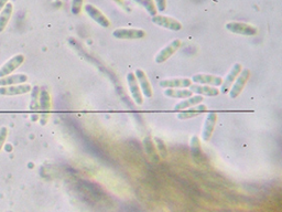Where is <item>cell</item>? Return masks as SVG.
I'll use <instances>...</instances> for the list:
<instances>
[{
  "label": "cell",
  "mask_w": 282,
  "mask_h": 212,
  "mask_svg": "<svg viewBox=\"0 0 282 212\" xmlns=\"http://www.w3.org/2000/svg\"><path fill=\"white\" fill-rule=\"evenodd\" d=\"M249 77H251V70L245 69V70L240 71V73L238 74V77H237V79L235 80V82L233 83L231 90L228 91L229 98H236L239 97L241 92H243V90L245 89L246 84H247Z\"/></svg>",
  "instance_id": "obj_1"
},
{
  "label": "cell",
  "mask_w": 282,
  "mask_h": 212,
  "mask_svg": "<svg viewBox=\"0 0 282 212\" xmlns=\"http://www.w3.org/2000/svg\"><path fill=\"white\" fill-rule=\"evenodd\" d=\"M226 29L233 33L241 34V35H255L257 33L256 27L249 25V23H245V22H236V21L227 22Z\"/></svg>",
  "instance_id": "obj_2"
},
{
  "label": "cell",
  "mask_w": 282,
  "mask_h": 212,
  "mask_svg": "<svg viewBox=\"0 0 282 212\" xmlns=\"http://www.w3.org/2000/svg\"><path fill=\"white\" fill-rule=\"evenodd\" d=\"M152 22L156 23L157 26L162 27L164 29H169L172 31H180L182 29V23L174 18L167 17V16H154Z\"/></svg>",
  "instance_id": "obj_3"
},
{
  "label": "cell",
  "mask_w": 282,
  "mask_h": 212,
  "mask_svg": "<svg viewBox=\"0 0 282 212\" xmlns=\"http://www.w3.org/2000/svg\"><path fill=\"white\" fill-rule=\"evenodd\" d=\"M181 47V41L179 39H175L169 43L168 46H166L163 49H161L158 54L156 55V62L157 63H163L166 62L168 59H170L173 54L175 53L176 51L179 50V48Z\"/></svg>",
  "instance_id": "obj_4"
},
{
  "label": "cell",
  "mask_w": 282,
  "mask_h": 212,
  "mask_svg": "<svg viewBox=\"0 0 282 212\" xmlns=\"http://www.w3.org/2000/svg\"><path fill=\"white\" fill-rule=\"evenodd\" d=\"M243 70V66H241L240 63H235V65H233V67L229 71V73L227 74V77L223 79V82H221V85H220V90H219V93L221 94H226L228 93V91L231 90V87L233 85V83L235 82V80L238 77V74L240 73V71Z\"/></svg>",
  "instance_id": "obj_5"
},
{
  "label": "cell",
  "mask_w": 282,
  "mask_h": 212,
  "mask_svg": "<svg viewBox=\"0 0 282 212\" xmlns=\"http://www.w3.org/2000/svg\"><path fill=\"white\" fill-rule=\"evenodd\" d=\"M127 81H128L129 90H130L132 98L135 99L137 105L141 106L143 104V98H142V94H141V90L139 87L138 81H137V79H136L135 73L129 72V73L127 74Z\"/></svg>",
  "instance_id": "obj_6"
},
{
  "label": "cell",
  "mask_w": 282,
  "mask_h": 212,
  "mask_svg": "<svg viewBox=\"0 0 282 212\" xmlns=\"http://www.w3.org/2000/svg\"><path fill=\"white\" fill-rule=\"evenodd\" d=\"M23 62H25V57L22 54L15 55L14 58H11L9 61H7L5 65L0 67V78L8 77L11 72L17 70Z\"/></svg>",
  "instance_id": "obj_7"
},
{
  "label": "cell",
  "mask_w": 282,
  "mask_h": 212,
  "mask_svg": "<svg viewBox=\"0 0 282 212\" xmlns=\"http://www.w3.org/2000/svg\"><path fill=\"white\" fill-rule=\"evenodd\" d=\"M159 85L163 89H185L192 85V80L187 78L179 79H166L160 81Z\"/></svg>",
  "instance_id": "obj_8"
},
{
  "label": "cell",
  "mask_w": 282,
  "mask_h": 212,
  "mask_svg": "<svg viewBox=\"0 0 282 212\" xmlns=\"http://www.w3.org/2000/svg\"><path fill=\"white\" fill-rule=\"evenodd\" d=\"M85 11H86V14L90 16V17L94 20L95 22H97L99 26H102L103 28H108L110 26V20H108V18H106V16H105L102 11L97 9L96 7L88 3V5L85 6Z\"/></svg>",
  "instance_id": "obj_9"
},
{
  "label": "cell",
  "mask_w": 282,
  "mask_h": 212,
  "mask_svg": "<svg viewBox=\"0 0 282 212\" xmlns=\"http://www.w3.org/2000/svg\"><path fill=\"white\" fill-rule=\"evenodd\" d=\"M112 35L117 39H125V40H135L141 39L146 35V33L141 29H116Z\"/></svg>",
  "instance_id": "obj_10"
},
{
  "label": "cell",
  "mask_w": 282,
  "mask_h": 212,
  "mask_svg": "<svg viewBox=\"0 0 282 212\" xmlns=\"http://www.w3.org/2000/svg\"><path fill=\"white\" fill-rule=\"evenodd\" d=\"M135 75H136V79L137 81H138L139 84V87L142 91V93L144 94V97L150 98H152V86L150 84V81H149V79L147 77V74L144 73V71H142L141 69L136 70L135 72Z\"/></svg>",
  "instance_id": "obj_11"
},
{
  "label": "cell",
  "mask_w": 282,
  "mask_h": 212,
  "mask_svg": "<svg viewBox=\"0 0 282 212\" xmlns=\"http://www.w3.org/2000/svg\"><path fill=\"white\" fill-rule=\"evenodd\" d=\"M32 87L29 84H20V85L0 86V95L3 97H11V95H21L31 92Z\"/></svg>",
  "instance_id": "obj_12"
},
{
  "label": "cell",
  "mask_w": 282,
  "mask_h": 212,
  "mask_svg": "<svg viewBox=\"0 0 282 212\" xmlns=\"http://www.w3.org/2000/svg\"><path fill=\"white\" fill-rule=\"evenodd\" d=\"M217 121V114L216 113H209L206 118H205L203 130H202V138L204 142H209L212 138L213 131H214L215 125Z\"/></svg>",
  "instance_id": "obj_13"
},
{
  "label": "cell",
  "mask_w": 282,
  "mask_h": 212,
  "mask_svg": "<svg viewBox=\"0 0 282 212\" xmlns=\"http://www.w3.org/2000/svg\"><path fill=\"white\" fill-rule=\"evenodd\" d=\"M192 81L195 83H200L202 85H209V86H219L221 85V82H223V79L220 77H216V75L212 74H195L193 75Z\"/></svg>",
  "instance_id": "obj_14"
},
{
  "label": "cell",
  "mask_w": 282,
  "mask_h": 212,
  "mask_svg": "<svg viewBox=\"0 0 282 212\" xmlns=\"http://www.w3.org/2000/svg\"><path fill=\"white\" fill-rule=\"evenodd\" d=\"M190 91L192 93H196L202 97H208V98H215L217 95H219V89H217L215 86H209V85H190Z\"/></svg>",
  "instance_id": "obj_15"
},
{
  "label": "cell",
  "mask_w": 282,
  "mask_h": 212,
  "mask_svg": "<svg viewBox=\"0 0 282 212\" xmlns=\"http://www.w3.org/2000/svg\"><path fill=\"white\" fill-rule=\"evenodd\" d=\"M204 98L202 95H196V97H191V98H188L183 99L182 102H180L176 104L174 106V111H183V110H187L188 107H192V106H195L197 104H201L203 102Z\"/></svg>",
  "instance_id": "obj_16"
},
{
  "label": "cell",
  "mask_w": 282,
  "mask_h": 212,
  "mask_svg": "<svg viewBox=\"0 0 282 212\" xmlns=\"http://www.w3.org/2000/svg\"><path fill=\"white\" fill-rule=\"evenodd\" d=\"M28 80L27 74H15L10 77L0 78V86H10L16 84H22Z\"/></svg>",
  "instance_id": "obj_17"
},
{
  "label": "cell",
  "mask_w": 282,
  "mask_h": 212,
  "mask_svg": "<svg viewBox=\"0 0 282 212\" xmlns=\"http://www.w3.org/2000/svg\"><path fill=\"white\" fill-rule=\"evenodd\" d=\"M14 13V5L11 2H7L6 6L2 8L1 14H0V33L5 30L6 26L9 22L11 15Z\"/></svg>",
  "instance_id": "obj_18"
},
{
  "label": "cell",
  "mask_w": 282,
  "mask_h": 212,
  "mask_svg": "<svg viewBox=\"0 0 282 212\" xmlns=\"http://www.w3.org/2000/svg\"><path fill=\"white\" fill-rule=\"evenodd\" d=\"M164 95L167 98H188L193 97V93L190 90H175V89H167L164 91Z\"/></svg>",
  "instance_id": "obj_19"
},
{
  "label": "cell",
  "mask_w": 282,
  "mask_h": 212,
  "mask_svg": "<svg viewBox=\"0 0 282 212\" xmlns=\"http://www.w3.org/2000/svg\"><path fill=\"white\" fill-rule=\"evenodd\" d=\"M39 106L42 111H49L51 109V98L49 92L42 89L39 95Z\"/></svg>",
  "instance_id": "obj_20"
},
{
  "label": "cell",
  "mask_w": 282,
  "mask_h": 212,
  "mask_svg": "<svg viewBox=\"0 0 282 212\" xmlns=\"http://www.w3.org/2000/svg\"><path fill=\"white\" fill-rule=\"evenodd\" d=\"M32 91V99L30 104V109L33 111H37L39 109V95H40V89L39 86H34Z\"/></svg>",
  "instance_id": "obj_21"
},
{
  "label": "cell",
  "mask_w": 282,
  "mask_h": 212,
  "mask_svg": "<svg viewBox=\"0 0 282 212\" xmlns=\"http://www.w3.org/2000/svg\"><path fill=\"white\" fill-rule=\"evenodd\" d=\"M191 151L193 155H199L201 153V150H202V147H201V142H200V138L197 137V136H193L191 138Z\"/></svg>",
  "instance_id": "obj_22"
},
{
  "label": "cell",
  "mask_w": 282,
  "mask_h": 212,
  "mask_svg": "<svg viewBox=\"0 0 282 212\" xmlns=\"http://www.w3.org/2000/svg\"><path fill=\"white\" fill-rule=\"evenodd\" d=\"M143 6L147 9L149 15L152 16V17L157 16V8L155 6L154 0H143Z\"/></svg>",
  "instance_id": "obj_23"
},
{
  "label": "cell",
  "mask_w": 282,
  "mask_h": 212,
  "mask_svg": "<svg viewBox=\"0 0 282 212\" xmlns=\"http://www.w3.org/2000/svg\"><path fill=\"white\" fill-rule=\"evenodd\" d=\"M207 111V106L204 105V104H197L195 106H192V107H188L187 109V113H202V112H206Z\"/></svg>",
  "instance_id": "obj_24"
},
{
  "label": "cell",
  "mask_w": 282,
  "mask_h": 212,
  "mask_svg": "<svg viewBox=\"0 0 282 212\" xmlns=\"http://www.w3.org/2000/svg\"><path fill=\"white\" fill-rule=\"evenodd\" d=\"M83 1L84 0H72V6H71V10L73 15H78L82 10V6H83Z\"/></svg>",
  "instance_id": "obj_25"
},
{
  "label": "cell",
  "mask_w": 282,
  "mask_h": 212,
  "mask_svg": "<svg viewBox=\"0 0 282 212\" xmlns=\"http://www.w3.org/2000/svg\"><path fill=\"white\" fill-rule=\"evenodd\" d=\"M7 135H8L7 127L2 126L1 129H0V150L2 149L3 145H5V142H6V139H7Z\"/></svg>",
  "instance_id": "obj_26"
},
{
  "label": "cell",
  "mask_w": 282,
  "mask_h": 212,
  "mask_svg": "<svg viewBox=\"0 0 282 212\" xmlns=\"http://www.w3.org/2000/svg\"><path fill=\"white\" fill-rule=\"evenodd\" d=\"M157 8H158L159 11H164L167 8V0H155Z\"/></svg>",
  "instance_id": "obj_27"
},
{
  "label": "cell",
  "mask_w": 282,
  "mask_h": 212,
  "mask_svg": "<svg viewBox=\"0 0 282 212\" xmlns=\"http://www.w3.org/2000/svg\"><path fill=\"white\" fill-rule=\"evenodd\" d=\"M197 116V113H182V114H179V115H176V117H178L179 119H188V118H192V117H196Z\"/></svg>",
  "instance_id": "obj_28"
},
{
  "label": "cell",
  "mask_w": 282,
  "mask_h": 212,
  "mask_svg": "<svg viewBox=\"0 0 282 212\" xmlns=\"http://www.w3.org/2000/svg\"><path fill=\"white\" fill-rule=\"evenodd\" d=\"M155 141L157 142V145H158V149L161 151H163V153H167V147H166V145H164V143L159 138H156Z\"/></svg>",
  "instance_id": "obj_29"
},
{
  "label": "cell",
  "mask_w": 282,
  "mask_h": 212,
  "mask_svg": "<svg viewBox=\"0 0 282 212\" xmlns=\"http://www.w3.org/2000/svg\"><path fill=\"white\" fill-rule=\"evenodd\" d=\"M8 0H0V11L2 10V8L6 6V3H7Z\"/></svg>",
  "instance_id": "obj_30"
},
{
  "label": "cell",
  "mask_w": 282,
  "mask_h": 212,
  "mask_svg": "<svg viewBox=\"0 0 282 212\" xmlns=\"http://www.w3.org/2000/svg\"><path fill=\"white\" fill-rule=\"evenodd\" d=\"M137 3H139V5H142L143 6V0H134Z\"/></svg>",
  "instance_id": "obj_31"
}]
</instances>
